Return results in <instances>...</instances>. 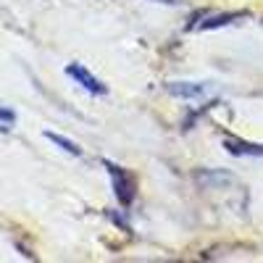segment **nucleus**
Wrapping results in <instances>:
<instances>
[{"instance_id":"nucleus-1","label":"nucleus","mask_w":263,"mask_h":263,"mask_svg":"<svg viewBox=\"0 0 263 263\" xmlns=\"http://www.w3.org/2000/svg\"><path fill=\"white\" fill-rule=\"evenodd\" d=\"M250 18V13L245 11H213V8H205V11H197L187 18V29L190 32H208V29H221V27H232V24H239V21Z\"/></svg>"},{"instance_id":"nucleus-2","label":"nucleus","mask_w":263,"mask_h":263,"mask_svg":"<svg viewBox=\"0 0 263 263\" xmlns=\"http://www.w3.org/2000/svg\"><path fill=\"white\" fill-rule=\"evenodd\" d=\"M103 166L108 171V177H111V184H114V192L119 197V203L126 208L135 203V197H137V179H135V174H132L129 168L114 163V161H108L103 158Z\"/></svg>"},{"instance_id":"nucleus-3","label":"nucleus","mask_w":263,"mask_h":263,"mask_svg":"<svg viewBox=\"0 0 263 263\" xmlns=\"http://www.w3.org/2000/svg\"><path fill=\"white\" fill-rule=\"evenodd\" d=\"M216 90L213 82H166V92L182 100H197V98H208Z\"/></svg>"},{"instance_id":"nucleus-4","label":"nucleus","mask_w":263,"mask_h":263,"mask_svg":"<svg viewBox=\"0 0 263 263\" xmlns=\"http://www.w3.org/2000/svg\"><path fill=\"white\" fill-rule=\"evenodd\" d=\"M66 74H69L82 90H87L90 95H105L108 92V87H105V82L103 79H98L87 66H82V63H69L66 66Z\"/></svg>"},{"instance_id":"nucleus-5","label":"nucleus","mask_w":263,"mask_h":263,"mask_svg":"<svg viewBox=\"0 0 263 263\" xmlns=\"http://www.w3.org/2000/svg\"><path fill=\"white\" fill-rule=\"evenodd\" d=\"M221 142H224V147L232 153V156L263 158V145H260V142H250V140H242V137H232V135H227Z\"/></svg>"},{"instance_id":"nucleus-6","label":"nucleus","mask_w":263,"mask_h":263,"mask_svg":"<svg viewBox=\"0 0 263 263\" xmlns=\"http://www.w3.org/2000/svg\"><path fill=\"white\" fill-rule=\"evenodd\" d=\"M45 137L53 142V145H58L63 153H69V156H77V158H82V147L77 145V142H71L69 137H63V135H55V132H45Z\"/></svg>"},{"instance_id":"nucleus-7","label":"nucleus","mask_w":263,"mask_h":263,"mask_svg":"<svg viewBox=\"0 0 263 263\" xmlns=\"http://www.w3.org/2000/svg\"><path fill=\"white\" fill-rule=\"evenodd\" d=\"M13 124H16V114L11 111V108L0 105V132H11Z\"/></svg>"}]
</instances>
